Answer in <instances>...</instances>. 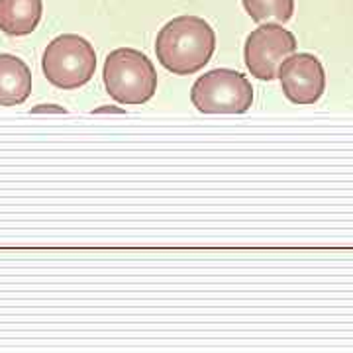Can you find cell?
<instances>
[{"mask_svg": "<svg viewBox=\"0 0 353 353\" xmlns=\"http://www.w3.org/2000/svg\"><path fill=\"white\" fill-rule=\"evenodd\" d=\"M216 34L201 16H179L159 30L155 55L173 75H194L212 59Z\"/></svg>", "mask_w": 353, "mask_h": 353, "instance_id": "6da1fadb", "label": "cell"}, {"mask_svg": "<svg viewBox=\"0 0 353 353\" xmlns=\"http://www.w3.org/2000/svg\"><path fill=\"white\" fill-rule=\"evenodd\" d=\"M102 77L106 92L126 106L145 104L157 90V71L152 59L132 48L110 51Z\"/></svg>", "mask_w": 353, "mask_h": 353, "instance_id": "7a4b0ae2", "label": "cell"}, {"mask_svg": "<svg viewBox=\"0 0 353 353\" xmlns=\"http://www.w3.org/2000/svg\"><path fill=\"white\" fill-rule=\"evenodd\" d=\"M43 75L53 87L63 90L87 85L97 71V51L77 34L57 36L48 43L41 57Z\"/></svg>", "mask_w": 353, "mask_h": 353, "instance_id": "3957f363", "label": "cell"}, {"mask_svg": "<svg viewBox=\"0 0 353 353\" xmlns=\"http://www.w3.org/2000/svg\"><path fill=\"white\" fill-rule=\"evenodd\" d=\"M192 106L204 114H243L252 108L250 79L234 69H212L190 88Z\"/></svg>", "mask_w": 353, "mask_h": 353, "instance_id": "277c9868", "label": "cell"}, {"mask_svg": "<svg viewBox=\"0 0 353 353\" xmlns=\"http://www.w3.org/2000/svg\"><path fill=\"white\" fill-rule=\"evenodd\" d=\"M296 51V38L281 24H263L245 39L243 59L255 79L273 81L281 63Z\"/></svg>", "mask_w": 353, "mask_h": 353, "instance_id": "5b68a950", "label": "cell"}, {"mask_svg": "<svg viewBox=\"0 0 353 353\" xmlns=\"http://www.w3.org/2000/svg\"><path fill=\"white\" fill-rule=\"evenodd\" d=\"M279 81L292 104L308 106L322 99L326 90V71L312 53H292L279 67Z\"/></svg>", "mask_w": 353, "mask_h": 353, "instance_id": "8992f818", "label": "cell"}, {"mask_svg": "<svg viewBox=\"0 0 353 353\" xmlns=\"http://www.w3.org/2000/svg\"><path fill=\"white\" fill-rule=\"evenodd\" d=\"M32 92L30 67L10 53H0V106H18Z\"/></svg>", "mask_w": 353, "mask_h": 353, "instance_id": "52a82bcc", "label": "cell"}, {"mask_svg": "<svg viewBox=\"0 0 353 353\" xmlns=\"http://www.w3.org/2000/svg\"><path fill=\"white\" fill-rule=\"evenodd\" d=\"M43 14L41 0H0V30L8 36H28Z\"/></svg>", "mask_w": 353, "mask_h": 353, "instance_id": "ba28073f", "label": "cell"}, {"mask_svg": "<svg viewBox=\"0 0 353 353\" xmlns=\"http://www.w3.org/2000/svg\"><path fill=\"white\" fill-rule=\"evenodd\" d=\"M245 12L252 16L257 24H285L292 18L294 12V0H241Z\"/></svg>", "mask_w": 353, "mask_h": 353, "instance_id": "9c48e42d", "label": "cell"}]
</instances>
